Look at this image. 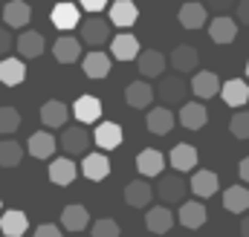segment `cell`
Masks as SVG:
<instances>
[{
  "mask_svg": "<svg viewBox=\"0 0 249 237\" xmlns=\"http://www.w3.org/2000/svg\"><path fill=\"white\" fill-rule=\"evenodd\" d=\"M58 145H61V151L72 159V156H87L90 153V145H93V136L81 127V124H70V127H64L61 130V139H58Z\"/></svg>",
  "mask_w": 249,
  "mask_h": 237,
  "instance_id": "obj_1",
  "label": "cell"
},
{
  "mask_svg": "<svg viewBox=\"0 0 249 237\" xmlns=\"http://www.w3.org/2000/svg\"><path fill=\"white\" fill-rule=\"evenodd\" d=\"M191 185H186V179L180 174H168V177H160L157 182V197L162 200V205H183L186 203V191Z\"/></svg>",
  "mask_w": 249,
  "mask_h": 237,
  "instance_id": "obj_2",
  "label": "cell"
},
{
  "mask_svg": "<svg viewBox=\"0 0 249 237\" xmlns=\"http://www.w3.org/2000/svg\"><path fill=\"white\" fill-rule=\"evenodd\" d=\"M110 20H105L102 15H90L84 23H81V41L90 44V47H105L107 41H113L110 35Z\"/></svg>",
  "mask_w": 249,
  "mask_h": 237,
  "instance_id": "obj_3",
  "label": "cell"
},
{
  "mask_svg": "<svg viewBox=\"0 0 249 237\" xmlns=\"http://www.w3.org/2000/svg\"><path fill=\"white\" fill-rule=\"evenodd\" d=\"M110 67H113V55H107V52H102V50H93L90 55H84V61H81V69H84V75H87L90 81L107 78V75H110Z\"/></svg>",
  "mask_w": 249,
  "mask_h": 237,
  "instance_id": "obj_4",
  "label": "cell"
},
{
  "mask_svg": "<svg viewBox=\"0 0 249 237\" xmlns=\"http://www.w3.org/2000/svg\"><path fill=\"white\" fill-rule=\"evenodd\" d=\"M50 20H53V26H55V29L70 32V29H75V26H78V20H81V9H78L75 3H70V0H61V3H55V6H53Z\"/></svg>",
  "mask_w": 249,
  "mask_h": 237,
  "instance_id": "obj_5",
  "label": "cell"
},
{
  "mask_svg": "<svg viewBox=\"0 0 249 237\" xmlns=\"http://www.w3.org/2000/svg\"><path fill=\"white\" fill-rule=\"evenodd\" d=\"M165 162H168V156L165 153H160V151H154V148H148V151H142L139 156H136V171H139V177H162V171H165Z\"/></svg>",
  "mask_w": 249,
  "mask_h": 237,
  "instance_id": "obj_6",
  "label": "cell"
},
{
  "mask_svg": "<svg viewBox=\"0 0 249 237\" xmlns=\"http://www.w3.org/2000/svg\"><path fill=\"white\" fill-rule=\"evenodd\" d=\"M110 55L116 61H136L142 55V50H139V41L130 35V32H119V35H113V41H110Z\"/></svg>",
  "mask_w": 249,
  "mask_h": 237,
  "instance_id": "obj_7",
  "label": "cell"
},
{
  "mask_svg": "<svg viewBox=\"0 0 249 237\" xmlns=\"http://www.w3.org/2000/svg\"><path fill=\"white\" fill-rule=\"evenodd\" d=\"M209 38L214 44H232L238 38V20L229 15H217L214 20H209Z\"/></svg>",
  "mask_w": 249,
  "mask_h": 237,
  "instance_id": "obj_8",
  "label": "cell"
},
{
  "mask_svg": "<svg viewBox=\"0 0 249 237\" xmlns=\"http://www.w3.org/2000/svg\"><path fill=\"white\" fill-rule=\"evenodd\" d=\"M191 90H194V96H200V99H212V96H217V93L223 90V81H220V75L212 72V69H197V72H194V81H191Z\"/></svg>",
  "mask_w": 249,
  "mask_h": 237,
  "instance_id": "obj_9",
  "label": "cell"
},
{
  "mask_svg": "<svg viewBox=\"0 0 249 237\" xmlns=\"http://www.w3.org/2000/svg\"><path fill=\"white\" fill-rule=\"evenodd\" d=\"M154 197H157V188H151L148 179H133L124 185V203L130 208H145Z\"/></svg>",
  "mask_w": 249,
  "mask_h": 237,
  "instance_id": "obj_10",
  "label": "cell"
},
{
  "mask_svg": "<svg viewBox=\"0 0 249 237\" xmlns=\"http://www.w3.org/2000/svg\"><path fill=\"white\" fill-rule=\"evenodd\" d=\"M81 174L90 179V182H102V179L110 177V159H107L102 151L87 153V156L81 159Z\"/></svg>",
  "mask_w": 249,
  "mask_h": 237,
  "instance_id": "obj_11",
  "label": "cell"
},
{
  "mask_svg": "<svg viewBox=\"0 0 249 237\" xmlns=\"http://www.w3.org/2000/svg\"><path fill=\"white\" fill-rule=\"evenodd\" d=\"M67 118H70V107L58 102V99H50V102H44V107H41V124L47 127V130H55V127H67Z\"/></svg>",
  "mask_w": 249,
  "mask_h": 237,
  "instance_id": "obj_12",
  "label": "cell"
},
{
  "mask_svg": "<svg viewBox=\"0 0 249 237\" xmlns=\"http://www.w3.org/2000/svg\"><path fill=\"white\" fill-rule=\"evenodd\" d=\"M174 223H177V214H171L168 205H154V208H148V217H145V229H148V232L165 235V232H171Z\"/></svg>",
  "mask_w": 249,
  "mask_h": 237,
  "instance_id": "obj_13",
  "label": "cell"
},
{
  "mask_svg": "<svg viewBox=\"0 0 249 237\" xmlns=\"http://www.w3.org/2000/svg\"><path fill=\"white\" fill-rule=\"evenodd\" d=\"M174 121L177 116L171 113V107H151L148 110V118H145V127L154 133V136H165V133H171V127H174Z\"/></svg>",
  "mask_w": 249,
  "mask_h": 237,
  "instance_id": "obj_14",
  "label": "cell"
},
{
  "mask_svg": "<svg viewBox=\"0 0 249 237\" xmlns=\"http://www.w3.org/2000/svg\"><path fill=\"white\" fill-rule=\"evenodd\" d=\"M197 159H200V153H197V148H194V145H188V142H180V145H177V148H171V153H168L171 168H174V171H180V174L194 171Z\"/></svg>",
  "mask_w": 249,
  "mask_h": 237,
  "instance_id": "obj_15",
  "label": "cell"
},
{
  "mask_svg": "<svg viewBox=\"0 0 249 237\" xmlns=\"http://www.w3.org/2000/svg\"><path fill=\"white\" fill-rule=\"evenodd\" d=\"M154 87L148 81H130L127 90H124V102L133 107V110H148V104L154 102Z\"/></svg>",
  "mask_w": 249,
  "mask_h": 237,
  "instance_id": "obj_16",
  "label": "cell"
},
{
  "mask_svg": "<svg viewBox=\"0 0 249 237\" xmlns=\"http://www.w3.org/2000/svg\"><path fill=\"white\" fill-rule=\"evenodd\" d=\"M186 93H188V84L183 78H162L160 81V87H157V96H160V102H165V107L171 104H180V102H186Z\"/></svg>",
  "mask_w": 249,
  "mask_h": 237,
  "instance_id": "obj_17",
  "label": "cell"
},
{
  "mask_svg": "<svg viewBox=\"0 0 249 237\" xmlns=\"http://www.w3.org/2000/svg\"><path fill=\"white\" fill-rule=\"evenodd\" d=\"M180 23L186 26V29H200V26H206L209 23V9H206V3H197V0H188L180 6Z\"/></svg>",
  "mask_w": 249,
  "mask_h": 237,
  "instance_id": "obj_18",
  "label": "cell"
},
{
  "mask_svg": "<svg viewBox=\"0 0 249 237\" xmlns=\"http://www.w3.org/2000/svg\"><path fill=\"white\" fill-rule=\"evenodd\" d=\"M110 23L113 26H122V29H127V26H133L136 20H139V9H136V3L133 0H116V3H110Z\"/></svg>",
  "mask_w": 249,
  "mask_h": 237,
  "instance_id": "obj_19",
  "label": "cell"
},
{
  "mask_svg": "<svg viewBox=\"0 0 249 237\" xmlns=\"http://www.w3.org/2000/svg\"><path fill=\"white\" fill-rule=\"evenodd\" d=\"M136 69L142 78H157L165 72V55L160 50H142V55L136 58Z\"/></svg>",
  "mask_w": 249,
  "mask_h": 237,
  "instance_id": "obj_20",
  "label": "cell"
},
{
  "mask_svg": "<svg viewBox=\"0 0 249 237\" xmlns=\"http://www.w3.org/2000/svg\"><path fill=\"white\" fill-rule=\"evenodd\" d=\"M177 223L186 226V229H200L206 226V205L200 200H186L177 211Z\"/></svg>",
  "mask_w": 249,
  "mask_h": 237,
  "instance_id": "obj_21",
  "label": "cell"
},
{
  "mask_svg": "<svg viewBox=\"0 0 249 237\" xmlns=\"http://www.w3.org/2000/svg\"><path fill=\"white\" fill-rule=\"evenodd\" d=\"M61 226L67 232H72V235H81V232L90 226V211H87L84 205H78V203L67 205L61 211Z\"/></svg>",
  "mask_w": 249,
  "mask_h": 237,
  "instance_id": "obj_22",
  "label": "cell"
},
{
  "mask_svg": "<svg viewBox=\"0 0 249 237\" xmlns=\"http://www.w3.org/2000/svg\"><path fill=\"white\" fill-rule=\"evenodd\" d=\"M29 17H32V9H29L26 0H9L3 6V20H6L9 29H23L29 23Z\"/></svg>",
  "mask_w": 249,
  "mask_h": 237,
  "instance_id": "obj_23",
  "label": "cell"
},
{
  "mask_svg": "<svg viewBox=\"0 0 249 237\" xmlns=\"http://www.w3.org/2000/svg\"><path fill=\"white\" fill-rule=\"evenodd\" d=\"M93 142H96L102 151H116V148L122 145V127H119L116 121H102V124H96Z\"/></svg>",
  "mask_w": 249,
  "mask_h": 237,
  "instance_id": "obj_24",
  "label": "cell"
},
{
  "mask_svg": "<svg viewBox=\"0 0 249 237\" xmlns=\"http://www.w3.org/2000/svg\"><path fill=\"white\" fill-rule=\"evenodd\" d=\"M26 151H29L35 159H53V156H55V136H53L50 130H38V133L29 136Z\"/></svg>",
  "mask_w": 249,
  "mask_h": 237,
  "instance_id": "obj_25",
  "label": "cell"
},
{
  "mask_svg": "<svg viewBox=\"0 0 249 237\" xmlns=\"http://www.w3.org/2000/svg\"><path fill=\"white\" fill-rule=\"evenodd\" d=\"M26 229H29V217H26L20 208H9V211H3V217H0V235L23 237L26 235Z\"/></svg>",
  "mask_w": 249,
  "mask_h": 237,
  "instance_id": "obj_26",
  "label": "cell"
},
{
  "mask_svg": "<svg viewBox=\"0 0 249 237\" xmlns=\"http://www.w3.org/2000/svg\"><path fill=\"white\" fill-rule=\"evenodd\" d=\"M223 102L235 110H241L244 104H249V84L241 78H232V81H223V90H220Z\"/></svg>",
  "mask_w": 249,
  "mask_h": 237,
  "instance_id": "obj_27",
  "label": "cell"
},
{
  "mask_svg": "<svg viewBox=\"0 0 249 237\" xmlns=\"http://www.w3.org/2000/svg\"><path fill=\"white\" fill-rule=\"evenodd\" d=\"M15 47H18V52H20L26 61H32V58H38V55H44L47 41H44V35H41V32L29 29V32H20V38L15 41Z\"/></svg>",
  "mask_w": 249,
  "mask_h": 237,
  "instance_id": "obj_28",
  "label": "cell"
},
{
  "mask_svg": "<svg viewBox=\"0 0 249 237\" xmlns=\"http://www.w3.org/2000/svg\"><path fill=\"white\" fill-rule=\"evenodd\" d=\"M72 113L75 118L81 121V124H93V121H99L102 118V102L96 99V96H78V102L72 104Z\"/></svg>",
  "mask_w": 249,
  "mask_h": 237,
  "instance_id": "obj_29",
  "label": "cell"
},
{
  "mask_svg": "<svg viewBox=\"0 0 249 237\" xmlns=\"http://www.w3.org/2000/svg\"><path fill=\"white\" fill-rule=\"evenodd\" d=\"M171 67H174L177 72H197V67H200V52H197V47L180 44V47L171 52Z\"/></svg>",
  "mask_w": 249,
  "mask_h": 237,
  "instance_id": "obj_30",
  "label": "cell"
},
{
  "mask_svg": "<svg viewBox=\"0 0 249 237\" xmlns=\"http://www.w3.org/2000/svg\"><path fill=\"white\" fill-rule=\"evenodd\" d=\"M206 121H209V110L200 102H186L180 107V124L186 130H200V127H206Z\"/></svg>",
  "mask_w": 249,
  "mask_h": 237,
  "instance_id": "obj_31",
  "label": "cell"
},
{
  "mask_svg": "<svg viewBox=\"0 0 249 237\" xmlns=\"http://www.w3.org/2000/svg\"><path fill=\"white\" fill-rule=\"evenodd\" d=\"M223 208L232 214H247L249 211V188L247 185H229L223 191Z\"/></svg>",
  "mask_w": 249,
  "mask_h": 237,
  "instance_id": "obj_32",
  "label": "cell"
},
{
  "mask_svg": "<svg viewBox=\"0 0 249 237\" xmlns=\"http://www.w3.org/2000/svg\"><path fill=\"white\" fill-rule=\"evenodd\" d=\"M217 188H220V177H217L214 171H197V174L191 177V191H194V197H200V200L214 197Z\"/></svg>",
  "mask_w": 249,
  "mask_h": 237,
  "instance_id": "obj_33",
  "label": "cell"
},
{
  "mask_svg": "<svg viewBox=\"0 0 249 237\" xmlns=\"http://www.w3.org/2000/svg\"><path fill=\"white\" fill-rule=\"evenodd\" d=\"M53 55L58 64H75L81 55V41L72 38V35H61L55 44H53Z\"/></svg>",
  "mask_w": 249,
  "mask_h": 237,
  "instance_id": "obj_34",
  "label": "cell"
},
{
  "mask_svg": "<svg viewBox=\"0 0 249 237\" xmlns=\"http://www.w3.org/2000/svg\"><path fill=\"white\" fill-rule=\"evenodd\" d=\"M23 78H26V64L20 58H3L0 61V84L18 87V84H23Z\"/></svg>",
  "mask_w": 249,
  "mask_h": 237,
  "instance_id": "obj_35",
  "label": "cell"
},
{
  "mask_svg": "<svg viewBox=\"0 0 249 237\" xmlns=\"http://www.w3.org/2000/svg\"><path fill=\"white\" fill-rule=\"evenodd\" d=\"M50 182H55V185H70L75 174H78V168H75V162L70 159V156H58V159H53L50 162Z\"/></svg>",
  "mask_w": 249,
  "mask_h": 237,
  "instance_id": "obj_36",
  "label": "cell"
},
{
  "mask_svg": "<svg viewBox=\"0 0 249 237\" xmlns=\"http://www.w3.org/2000/svg\"><path fill=\"white\" fill-rule=\"evenodd\" d=\"M23 159V145L15 139H3L0 142V168H18Z\"/></svg>",
  "mask_w": 249,
  "mask_h": 237,
  "instance_id": "obj_37",
  "label": "cell"
},
{
  "mask_svg": "<svg viewBox=\"0 0 249 237\" xmlns=\"http://www.w3.org/2000/svg\"><path fill=\"white\" fill-rule=\"evenodd\" d=\"M20 127V113L18 107H0V136H12L15 130Z\"/></svg>",
  "mask_w": 249,
  "mask_h": 237,
  "instance_id": "obj_38",
  "label": "cell"
},
{
  "mask_svg": "<svg viewBox=\"0 0 249 237\" xmlns=\"http://www.w3.org/2000/svg\"><path fill=\"white\" fill-rule=\"evenodd\" d=\"M229 133L235 139H249V113L247 110H238L235 116L229 118Z\"/></svg>",
  "mask_w": 249,
  "mask_h": 237,
  "instance_id": "obj_39",
  "label": "cell"
},
{
  "mask_svg": "<svg viewBox=\"0 0 249 237\" xmlns=\"http://www.w3.org/2000/svg\"><path fill=\"white\" fill-rule=\"evenodd\" d=\"M90 237H119V223L102 217V220H96L90 226Z\"/></svg>",
  "mask_w": 249,
  "mask_h": 237,
  "instance_id": "obj_40",
  "label": "cell"
},
{
  "mask_svg": "<svg viewBox=\"0 0 249 237\" xmlns=\"http://www.w3.org/2000/svg\"><path fill=\"white\" fill-rule=\"evenodd\" d=\"M78 3H81L84 12H90V15H102V9H107L110 0H78Z\"/></svg>",
  "mask_w": 249,
  "mask_h": 237,
  "instance_id": "obj_41",
  "label": "cell"
},
{
  "mask_svg": "<svg viewBox=\"0 0 249 237\" xmlns=\"http://www.w3.org/2000/svg\"><path fill=\"white\" fill-rule=\"evenodd\" d=\"M35 237H64V235L55 223H41V226L35 229Z\"/></svg>",
  "mask_w": 249,
  "mask_h": 237,
  "instance_id": "obj_42",
  "label": "cell"
},
{
  "mask_svg": "<svg viewBox=\"0 0 249 237\" xmlns=\"http://www.w3.org/2000/svg\"><path fill=\"white\" fill-rule=\"evenodd\" d=\"M12 32H9V26H0V55H6L9 50H12Z\"/></svg>",
  "mask_w": 249,
  "mask_h": 237,
  "instance_id": "obj_43",
  "label": "cell"
},
{
  "mask_svg": "<svg viewBox=\"0 0 249 237\" xmlns=\"http://www.w3.org/2000/svg\"><path fill=\"white\" fill-rule=\"evenodd\" d=\"M235 6V0H206V9H214L217 15H223L226 9H232Z\"/></svg>",
  "mask_w": 249,
  "mask_h": 237,
  "instance_id": "obj_44",
  "label": "cell"
},
{
  "mask_svg": "<svg viewBox=\"0 0 249 237\" xmlns=\"http://www.w3.org/2000/svg\"><path fill=\"white\" fill-rule=\"evenodd\" d=\"M235 12H238V20L249 26V0H241V6H238Z\"/></svg>",
  "mask_w": 249,
  "mask_h": 237,
  "instance_id": "obj_45",
  "label": "cell"
},
{
  "mask_svg": "<svg viewBox=\"0 0 249 237\" xmlns=\"http://www.w3.org/2000/svg\"><path fill=\"white\" fill-rule=\"evenodd\" d=\"M238 174H241L244 182H249V156H244V159L238 162Z\"/></svg>",
  "mask_w": 249,
  "mask_h": 237,
  "instance_id": "obj_46",
  "label": "cell"
},
{
  "mask_svg": "<svg viewBox=\"0 0 249 237\" xmlns=\"http://www.w3.org/2000/svg\"><path fill=\"white\" fill-rule=\"evenodd\" d=\"M241 235H244V237H249V214L244 217V220H241Z\"/></svg>",
  "mask_w": 249,
  "mask_h": 237,
  "instance_id": "obj_47",
  "label": "cell"
},
{
  "mask_svg": "<svg viewBox=\"0 0 249 237\" xmlns=\"http://www.w3.org/2000/svg\"><path fill=\"white\" fill-rule=\"evenodd\" d=\"M247 78H249V61H247Z\"/></svg>",
  "mask_w": 249,
  "mask_h": 237,
  "instance_id": "obj_48",
  "label": "cell"
},
{
  "mask_svg": "<svg viewBox=\"0 0 249 237\" xmlns=\"http://www.w3.org/2000/svg\"><path fill=\"white\" fill-rule=\"evenodd\" d=\"M0 208H3V203H0Z\"/></svg>",
  "mask_w": 249,
  "mask_h": 237,
  "instance_id": "obj_49",
  "label": "cell"
},
{
  "mask_svg": "<svg viewBox=\"0 0 249 237\" xmlns=\"http://www.w3.org/2000/svg\"><path fill=\"white\" fill-rule=\"evenodd\" d=\"M0 15H3V12H0Z\"/></svg>",
  "mask_w": 249,
  "mask_h": 237,
  "instance_id": "obj_50",
  "label": "cell"
},
{
  "mask_svg": "<svg viewBox=\"0 0 249 237\" xmlns=\"http://www.w3.org/2000/svg\"><path fill=\"white\" fill-rule=\"evenodd\" d=\"M75 237H78V235H75Z\"/></svg>",
  "mask_w": 249,
  "mask_h": 237,
  "instance_id": "obj_51",
  "label": "cell"
}]
</instances>
